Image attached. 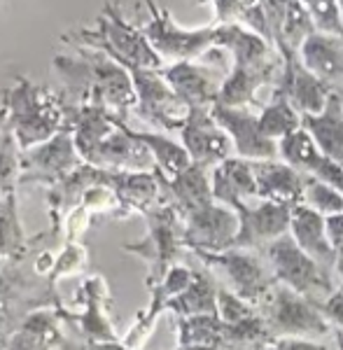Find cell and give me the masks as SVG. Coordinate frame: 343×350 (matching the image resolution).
Wrapping results in <instances>:
<instances>
[{
    "label": "cell",
    "mask_w": 343,
    "mask_h": 350,
    "mask_svg": "<svg viewBox=\"0 0 343 350\" xmlns=\"http://www.w3.org/2000/svg\"><path fill=\"white\" fill-rule=\"evenodd\" d=\"M77 49L80 52L75 56L59 54L52 61V70L61 77L66 94L77 105H84L89 98L96 96L117 117L126 122L138 105L136 87H133V77L128 68L100 49Z\"/></svg>",
    "instance_id": "6da1fadb"
},
{
    "label": "cell",
    "mask_w": 343,
    "mask_h": 350,
    "mask_svg": "<svg viewBox=\"0 0 343 350\" xmlns=\"http://www.w3.org/2000/svg\"><path fill=\"white\" fill-rule=\"evenodd\" d=\"M3 105L10 112V129L21 150H31L56 133L72 131L80 108L66 94L49 84H33L26 75H16L12 87L0 89Z\"/></svg>",
    "instance_id": "7a4b0ae2"
},
{
    "label": "cell",
    "mask_w": 343,
    "mask_h": 350,
    "mask_svg": "<svg viewBox=\"0 0 343 350\" xmlns=\"http://www.w3.org/2000/svg\"><path fill=\"white\" fill-rule=\"evenodd\" d=\"M61 40L75 44V47L100 49L126 68H150V70L164 68V59L145 38L143 28L128 24L115 3H105L103 12L98 14L96 28L68 31L61 36Z\"/></svg>",
    "instance_id": "3957f363"
},
{
    "label": "cell",
    "mask_w": 343,
    "mask_h": 350,
    "mask_svg": "<svg viewBox=\"0 0 343 350\" xmlns=\"http://www.w3.org/2000/svg\"><path fill=\"white\" fill-rule=\"evenodd\" d=\"M143 217L148 222V234L140 241L124 243L122 250L148 264L145 285H154L176 264H180V255L187 247L184 245V219L173 203H164Z\"/></svg>",
    "instance_id": "277c9868"
},
{
    "label": "cell",
    "mask_w": 343,
    "mask_h": 350,
    "mask_svg": "<svg viewBox=\"0 0 343 350\" xmlns=\"http://www.w3.org/2000/svg\"><path fill=\"white\" fill-rule=\"evenodd\" d=\"M273 341L278 338H323L331 334V325L325 318L320 304L301 297L288 285L275 283L266 299L257 306Z\"/></svg>",
    "instance_id": "5b68a950"
},
{
    "label": "cell",
    "mask_w": 343,
    "mask_h": 350,
    "mask_svg": "<svg viewBox=\"0 0 343 350\" xmlns=\"http://www.w3.org/2000/svg\"><path fill=\"white\" fill-rule=\"evenodd\" d=\"M269 267L278 283L288 285L290 290L299 292L301 297L311 299L323 306L327 299L334 295V273L327 271L323 264H318L311 255L297 245L292 234H283L280 239L271 241L262 247Z\"/></svg>",
    "instance_id": "8992f818"
},
{
    "label": "cell",
    "mask_w": 343,
    "mask_h": 350,
    "mask_svg": "<svg viewBox=\"0 0 343 350\" xmlns=\"http://www.w3.org/2000/svg\"><path fill=\"white\" fill-rule=\"evenodd\" d=\"M143 3L150 12V19L140 28H143L145 38H148L150 44L156 49V54L161 59L194 61L201 59L208 49L215 47V36H217L215 24L204 28H184L156 0H143Z\"/></svg>",
    "instance_id": "52a82bcc"
},
{
    "label": "cell",
    "mask_w": 343,
    "mask_h": 350,
    "mask_svg": "<svg viewBox=\"0 0 343 350\" xmlns=\"http://www.w3.org/2000/svg\"><path fill=\"white\" fill-rule=\"evenodd\" d=\"M128 72L133 77V87H136L138 96V105L133 115H138L143 122L161 129V131H182L192 108L173 92L161 70L128 68Z\"/></svg>",
    "instance_id": "ba28073f"
},
{
    "label": "cell",
    "mask_w": 343,
    "mask_h": 350,
    "mask_svg": "<svg viewBox=\"0 0 343 350\" xmlns=\"http://www.w3.org/2000/svg\"><path fill=\"white\" fill-rule=\"evenodd\" d=\"M206 267H215L227 275L232 292L238 295L250 306H260L273 285L278 283L269 262H262L252 250L245 247H229L222 252H199L196 255Z\"/></svg>",
    "instance_id": "9c48e42d"
},
{
    "label": "cell",
    "mask_w": 343,
    "mask_h": 350,
    "mask_svg": "<svg viewBox=\"0 0 343 350\" xmlns=\"http://www.w3.org/2000/svg\"><path fill=\"white\" fill-rule=\"evenodd\" d=\"M84 163L77 152L72 131L56 133L31 150H24L21 157V180L19 187H42L49 189L66 180L68 175Z\"/></svg>",
    "instance_id": "30bf717a"
},
{
    "label": "cell",
    "mask_w": 343,
    "mask_h": 350,
    "mask_svg": "<svg viewBox=\"0 0 343 350\" xmlns=\"http://www.w3.org/2000/svg\"><path fill=\"white\" fill-rule=\"evenodd\" d=\"M75 301L80 310L61 306V318L75 329L80 341H122L108 313L112 306V295L103 275L84 278L75 292Z\"/></svg>",
    "instance_id": "8fae6325"
},
{
    "label": "cell",
    "mask_w": 343,
    "mask_h": 350,
    "mask_svg": "<svg viewBox=\"0 0 343 350\" xmlns=\"http://www.w3.org/2000/svg\"><path fill=\"white\" fill-rule=\"evenodd\" d=\"M184 245L194 255L199 252H222L234 247L238 234V215L234 208L212 201L199 211L184 215Z\"/></svg>",
    "instance_id": "7c38bea8"
},
{
    "label": "cell",
    "mask_w": 343,
    "mask_h": 350,
    "mask_svg": "<svg viewBox=\"0 0 343 350\" xmlns=\"http://www.w3.org/2000/svg\"><path fill=\"white\" fill-rule=\"evenodd\" d=\"M161 75L171 84L189 108H212L220 98L224 77L229 75L222 68H215L208 61H173L161 68Z\"/></svg>",
    "instance_id": "4fadbf2b"
},
{
    "label": "cell",
    "mask_w": 343,
    "mask_h": 350,
    "mask_svg": "<svg viewBox=\"0 0 343 350\" xmlns=\"http://www.w3.org/2000/svg\"><path fill=\"white\" fill-rule=\"evenodd\" d=\"M180 143L187 148L192 161L208 171L234 157L232 138L212 117V108H192L182 131H180Z\"/></svg>",
    "instance_id": "5bb4252c"
},
{
    "label": "cell",
    "mask_w": 343,
    "mask_h": 350,
    "mask_svg": "<svg viewBox=\"0 0 343 350\" xmlns=\"http://www.w3.org/2000/svg\"><path fill=\"white\" fill-rule=\"evenodd\" d=\"M234 211L238 215V234H236L234 247L257 250L290 231L292 208L283 203L260 199V203L252 206L250 201H243L236 203Z\"/></svg>",
    "instance_id": "9a60e30c"
},
{
    "label": "cell",
    "mask_w": 343,
    "mask_h": 350,
    "mask_svg": "<svg viewBox=\"0 0 343 350\" xmlns=\"http://www.w3.org/2000/svg\"><path fill=\"white\" fill-rule=\"evenodd\" d=\"M212 117L229 133L236 157H243L250 161L280 159L278 143L262 131L260 112H252V108H227V105L215 103Z\"/></svg>",
    "instance_id": "2e32d148"
},
{
    "label": "cell",
    "mask_w": 343,
    "mask_h": 350,
    "mask_svg": "<svg viewBox=\"0 0 343 350\" xmlns=\"http://www.w3.org/2000/svg\"><path fill=\"white\" fill-rule=\"evenodd\" d=\"M283 75V56L275 52L273 56L257 64H232V70L224 77L222 92L217 103L227 108H260L257 92L266 84H273Z\"/></svg>",
    "instance_id": "e0dca14e"
},
{
    "label": "cell",
    "mask_w": 343,
    "mask_h": 350,
    "mask_svg": "<svg viewBox=\"0 0 343 350\" xmlns=\"http://www.w3.org/2000/svg\"><path fill=\"white\" fill-rule=\"evenodd\" d=\"M87 163H94L105 171H154L156 168L148 145L133 135V129L122 117H117V126L87 157Z\"/></svg>",
    "instance_id": "ac0fdd59"
},
{
    "label": "cell",
    "mask_w": 343,
    "mask_h": 350,
    "mask_svg": "<svg viewBox=\"0 0 343 350\" xmlns=\"http://www.w3.org/2000/svg\"><path fill=\"white\" fill-rule=\"evenodd\" d=\"M273 89L283 94L301 115H320L334 94L329 82L320 80L301 64L299 54H283V75Z\"/></svg>",
    "instance_id": "d6986e66"
},
{
    "label": "cell",
    "mask_w": 343,
    "mask_h": 350,
    "mask_svg": "<svg viewBox=\"0 0 343 350\" xmlns=\"http://www.w3.org/2000/svg\"><path fill=\"white\" fill-rule=\"evenodd\" d=\"M108 183L122 203L124 219L148 215L150 211L168 203L164 178L156 171H108Z\"/></svg>",
    "instance_id": "ffe728a7"
},
{
    "label": "cell",
    "mask_w": 343,
    "mask_h": 350,
    "mask_svg": "<svg viewBox=\"0 0 343 350\" xmlns=\"http://www.w3.org/2000/svg\"><path fill=\"white\" fill-rule=\"evenodd\" d=\"M252 171L257 178V199L283 203V206H299L303 203V173L283 159H260L252 161Z\"/></svg>",
    "instance_id": "44dd1931"
},
{
    "label": "cell",
    "mask_w": 343,
    "mask_h": 350,
    "mask_svg": "<svg viewBox=\"0 0 343 350\" xmlns=\"http://www.w3.org/2000/svg\"><path fill=\"white\" fill-rule=\"evenodd\" d=\"M290 234L306 255H311L318 264H323L325 269L334 273L336 255L327 234V217L320 215L313 208H308L306 203H299V206L292 208Z\"/></svg>",
    "instance_id": "7402d4cb"
},
{
    "label": "cell",
    "mask_w": 343,
    "mask_h": 350,
    "mask_svg": "<svg viewBox=\"0 0 343 350\" xmlns=\"http://www.w3.org/2000/svg\"><path fill=\"white\" fill-rule=\"evenodd\" d=\"M61 308H38L5 338V350H61L64 348Z\"/></svg>",
    "instance_id": "603a6c76"
},
{
    "label": "cell",
    "mask_w": 343,
    "mask_h": 350,
    "mask_svg": "<svg viewBox=\"0 0 343 350\" xmlns=\"http://www.w3.org/2000/svg\"><path fill=\"white\" fill-rule=\"evenodd\" d=\"M210 183L215 201H220L229 208H234L236 203L257 199V194H260L255 171H252V161L236 154L212 168Z\"/></svg>",
    "instance_id": "cb8c5ba5"
},
{
    "label": "cell",
    "mask_w": 343,
    "mask_h": 350,
    "mask_svg": "<svg viewBox=\"0 0 343 350\" xmlns=\"http://www.w3.org/2000/svg\"><path fill=\"white\" fill-rule=\"evenodd\" d=\"M49 236V231L28 239L24 224L19 215V199L16 194L5 196L3 206H0V262L5 264H19L31 257L33 247L42 243Z\"/></svg>",
    "instance_id": "d4e9b609"
},
{
    "label": "cell",
    "mask_w": 343,
    "mask_h": 350,
    "mask_svg": "<svg viewBox=\"0 0 343 350\" xmlns=\"http://www.w3.org/2000/svg\"><path fill=\"white\" fill-rule=\"evenodd\" d=\"M161 178H164V175H161ZM164 187H166L168 203H173L182 217L215 201V196H212L210 171L199 166V163H192L187 171H182L171 180L164 178Z\"/></svg>",
    "instance_id": "484cf974"
},
{
    "label": "cell",
    "mask_w": 343,
    "mask_h": 350,
    "mask_svg": "<svg viewBox=\"0 0 343 350\" xmlns=\"http://www.w3.org/2000/svg\"><path fill=\"white\" fill-rule=\"evenodd\" d=\"M215 47H222L232 56V64H257L275 54V47L260 33L243 24H215Z\"/></svg>",
    "instance_id": "4316f807"
},
{
    "label": "cell",
    "mask_w": 343,
    "mask_h": 350,
    "mask_svg": "<svg viewBox=\"0 0 343 350\" xmlns=\"http://www.w3.org/2000/svg\"><path fill=\"white\" fill-rule=\"evenodd\" d=\"M301 64L320 80L336 82L343 77V38L327 36V33H313L299 49Z\"/></svg>",
    "instance_id": "83f0119b"
},
{
    "label": "cell",
    "mask_w": 343,
    "mask_h": 350,
    "mask_svg": "<svg viewBox=\"0 0 343 350\" xmlns=\"http://www.w3.org/2000/svg\"><path fill=\"white\" fill-rule=\"evenodd\" d=\"M301 117H303V126L311 131V135L316 138V143L320 145V150L343 166V98H341V92L334 89L327 108L320 112V115H301Z\"/></svg>",
    "instance_id": "f1b7e54d"
},
{
    "label": "cell",
    "mask_w": 343,
    "mask_h": 350,
    "mask_svg": "<svg viewBox=\"0 0 343 350\" xmlns=\"http://www.w3.org/2000/svg\"><path fill=\"white\" fill-rule=\"evenodd\" d=\"M217 292L212 278L206 271H196L194 280L189 283L187 290H182L178 297L171 299L168 304V313L176 318H192V315H220L217 308Z\"/></svg>",
    "instance_id": "f546056e"
},
{
    "label": "cell",
    "mask_w": 343,
    "mask_h": 350,
    "mask_svg": "<svg viewBox=\"0 0 343 350\" xmlns=\"http://www.w3.org/2000/svg\"><path fill=\"white\" fill-rule=\"evenodd\" d=\"M176 334H178V348H189V346L224 348V343H227V327H224L220 315L176 318Z\"/></svg>",
    "instance_id": "4dcf8cb0"
},
{
    "label": "cell",
    "mask_w": 343,
    "mask_h": 350,
    "mask_svg": "<svg viewBox=\"0 0 343 350\" xmlns=\"http://www.w3.org/2000/svg\"><path fill=\"white\" fill-rule=\"evenodd\" d=\"M138 140H143L148 145V150L154 157L156 171L164 178H176L182 171H187L192 166V157H189L187 148L182 143H176L173 138H168L166 133H145V131H133Z\"/></svg>",
    "instance_id": "1f68e13d"
},
{
    "label": "cell",
    "mask_w": 343,
    "mask_h": 350,
    "mask_svg": "<svg viewBox=\"0 0 343 350\" xmlns=\"http://www.w3.org/2000/svg\"><path fill=\"white\" fill-rule=\"evenodd\" d=\"M260 126L269 138L280 143L283 138H288L290 133L303 126V117L283 94L273 89L269 103H264L260 110Z\"/></svg>",
    "instance_id": "d6a6232c"
},
{
    "label": "cell",
    "mask_w": 343,
    "mask_h": 350,
    "mask_svg": "<svg viewBox=\"0 0 343 350\" xmlns=\"http://www.w3.org/2000/svg\"><path fill=\"white\" fill-rule=\"evenodd\" d=\"M21 150L19 140L12 133V129H5V133L0 135V196H12L19 189L21 180Z\"/></svg>",
    "instance_id": "836d02e7"
},
{
    "label": "cell",
    "mask_w": 343,
    "mask_h": 350,
    "mask_svg": "<svg viewBox=\"0 0 343 350\" xmlns=\"http://www.w3.org/2000/svg\"><path fill=\"white\" fill-rule=\"evenodd\" d=\"M303 203L320 215H339L343 213V191L331 187L329 183L316 178V175L303 173Z\"/></svg>",
    "instance_id": "e575fe53"
},
{
    "label": "cell",
    "mask_w": 343,
    "mask_h": 350,
    "mask_svg": "<svg viewBox=\"0 0 343 350\" xmlns=\"http://www.w3.org/2000/svg\"><path fill=\"white\" fill-rule=\"evenodd\" d=\"M89 264V250L80 241H66L61 243V250L56 252L54 271L49 273V280L59 285V280L70 278V275H80Z\"/></svg>",
    "instance_id": "d590c367"
},
{
    "label": "cell",
    "mask_w": 343,
    "mask_h": 350,
    "mask_svg": "<svg viewBox=\"0 0 343 350\" xmlns=\"http://www.w3.org/2000/svg\"><path fill=\"white\" fill-rule=\"evenodd\" d=\"M318 33L343 38V10L336 0H301Z\"/></svg>",
    "instance_id": "8d00e7d4"
},
{
    "label": "cell",
    "mask_w": 343,
    "mask_h": 350,
    "mask_svg": "<svg viewBox=\"0 0 343 350\" xmlns=\"http://www.w3.org/2000/svg\"><path fill=\"white\" fill-rule=\"evenodd\" d=\"M194 3L212 5V10H215L212 24H243L245 12L250 8V3H245V0H194Z\"/></svg>",
    "instance_id": "74e56055"
},
{
    "label": "cell",
    "mask_w": 343,
    "mask_h": 350,
    "mask_svg": "<svg viewBox=\"0 0 343 350\" xmlns=\"http://www.w3.org/2000/svg\"><path fill=\"white\" fill-rule=\"evenodd\" d=\"M327 234L331 241V247H334V255H336V280L343 287V213L339 215H329L327 217Z\"/></svg>",
    "instance_id": "f35d334b"
},
{
    "label": "cell",
    "mask_w": 343,
    "mask_h": 350,
    "mask_svg": "<svg viewBox=\"0 0 343 350\" xmlns=\"http://www.w3.org/2000/svg\"><path fill=\"white\" fill-rule=\"evenodd\" d=\"M320 308H323L325 318L329 320L331 329L343 332V287H341V290H336L334 295H331ZM334 332H331V334H334Z\"/></svg>",
    "instance_id": "ab89813d"
},
{
    "label": "cell",
    "mask_w": 343,
    "mask_h": 350,
    "mask_svg": "<svg viewBox=\"0 0 343 350\" xmlns=\"http://www.w3.org/2000/svg\"><path fill=\"white\" fill-rule=\"evenodd\" d=\"M273 346L278 350H329L318 338H278Z\"/></svg>",
    "instance_id": "60d3db41"
},
{
    "label": "cell",
    "mask_w": 343,
    "mask_h": 350,
    "mask_svg": "<svg viewBox=\"0 0 343 350\" xmlns=\"http://www.w3.org/2000/svg\"><path fill=\"white\" fill-rule=\"evenodd\" d=\"M8 126H10V112L3 103H0V135L5 133V129Z\"/></svg>",
    "instance_id": "b9f144b4"
},
{
    "label": "cell",
    "mask_w": 343,
    "mask_h": 350,
    "mask_svg": "<svg viewBox=\"0 0 343 350\" xmlns=\"http://www.w3.org/2000/svg\"><path fill=\"white\" fill-rule=\"evenodd\" d=\"M331 336L336 338V350H343V332H334Z\"/></svg>",
    "instance_id": "7bdbcfd3"
},
{
    "label": "cell",
    "mask_w": 343,
    "mask_h": 350,
    "mask_svg": "<svg viewBox=\"0 0 343 350\" xmlns=\"http://www.w3.org/2000/svg\"><path fill=\"white\" fill-rule=\"evenodd\" d=\"M176 350H224V348H210V346H189V348H176Z\"/></svg>",
    "instance_id": "ee69618b"
},
{
    "label": "cell",
    "mask_w": 343,
    "mask_h": 350,
    "mask_svg": "<svg viewBox=\"0 0 343 350\" xmlns=\"http://www.w3.org/2000/svg\"><path fill=\"white\" fill-rule=\"evenodd\" d=\"M262 350H278V348H275L273 343H269V346H266V348H262Z\"/></svg>",
    "instance_id": "f6af8a7d"
},
{
    "label": "cell",
    "mask_w": 343,
    "mask_h": 350,
    "mask_svg": "<svg viewBox=\"0 0 343 350\" xmlns=\"http://www.w3.org/2000/svg\"><path fill=\"white\" fill-rule=\"evenodd\" d=\"M0 350H5V338H0Z\"/></svg>",
    "instance_id": "bcb514c9"
},
{
    "label": "cell",
    "mask_w": 343,
    "mask_h": 350,
    "mask_svg": "<svg viewBox=\"0 0 343 350\" xmlns=\"http://www.w3.org/2000/svg\"><path fill=\"white\" fill-rule=\"evenodd\" d=\"M336 3H339V8L343 10V0H336Z\"/></svg>",
    "instance_id": "7dc6e473"
},
{
    "label": "cell",
    "mask_w": 343,
    "mask_h": 350,
    "mask_svg": "<svg viewBox=\"0 0 343 350\" xmlns=\"http://www.w3.org/2000/svg\"><path fill=\"white\" fill-rule=\"evenodd\" d=\"M245 3H250V5H252V3H257V0H245Z\"/></svg>",
    "instance_id": "c3c4849f"
},
{
    "label": "cell",
    "mask_w": 343,
    "mask_h": 350,
    "mask_svg": "<svg viewBox=\"0 0 343 350\" xmlns=\"http://www.w3.org/2000/svg\"><path fill=\"white\" fill-rule=\"evenodd\" d=\"M3 201H5V199H3V196H0V206H3Z\"/></svg>",
    "instance_id": "681fc988"
},
{
    "label": "cell",
    "mask_w": 343,
    "mask_h": 350,
    "mask_svg": "<svg viewBox=\"0 0 343 350\" xmlns=\"http://www.w3.org/2000/svg\"><path fill=\"white\" fill-rule=\"evenodd\" d=\"M341 98H343V94H341Z\"/></svg>",
    "instance_id": "f907efd6"
}]
</instances>
